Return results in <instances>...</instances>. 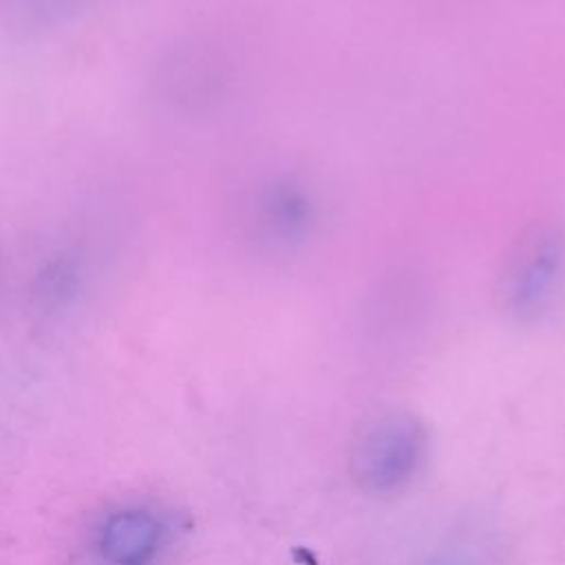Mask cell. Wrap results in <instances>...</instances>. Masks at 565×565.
I'll use <instances>...</instances> for the list:
<instances>
[{
    "instance_id": "cell-1",
    "label": "cell",
    "mask_w": 565,
    "mask_h": 565,
    "mask_svg": "<svg viewBox=\"0 0 565 565\" xmlns=\"http://www.w3.org/2000/svg\"><path fill=\"white\" fill-rule=\"evenodd\" d=\"M494 294L499 307L521 320H541L565 302V227H527L503 254Z\"/></svg>"
},
{
    "instance_id": "cell-2",
    "label": "cell",
    "mask_w": 565,
    "mask_h": 565,
    "mask_svg": "<svg viewBox=\"0 0 565 565\" xmlns=\"http://www.w3.org/2000/svg\"><path fill=\"white\" fill-rule=\"evenodd\" d=\"M424 424L411 413H384L362 426L351 450V475L373 494L402 490L426 459Z\"/></svg>"
},
{
    "instance_id": "cell-3",
    "label": "cell",
    "mask_w": 565,
    "mask_h": 565,
    "mask_svg": "<svg viewBox=\"0 0 565 565\" xmlns=\"http://www.w3.org/2000/svg\"><path fill=\"white\" fill-rule=\"evenodd\" d=\"M245 223L252 241L260 247L289 252L309 238L316 225V201L298 179L269 177L249 192Z\"/></svg>"
},
{
    "instance_id": "cell-4",
    "label": "cell",
    "mask_w": 565,
    "mask_h": 565,
    "mask_svg": "<svg viewBox=\"0 0 565 565\" xmlns=\"http://www.w3.org/2000/svg\"><path fill=\"white\" fill-rule=\"evenodd\" d=\"M163 523L143 510L110 516L99 536V552L110 565H148L161 550Z\"/></svg>"
},
{
    "instance_id": "cell-5",
    "label": "cell",
    "mask_w": 565,
    "mask_h": 565,
    "mask_svg": "<svg viewBox=\"0 0 565 565\" xmlns=\"http://www.w3.org/2000/svg\"><path fill=\"white\" fill-rule=\"evenodd\" d=\"M44 2H68V0H44Z\"/></svg>"
}]
</instances>
